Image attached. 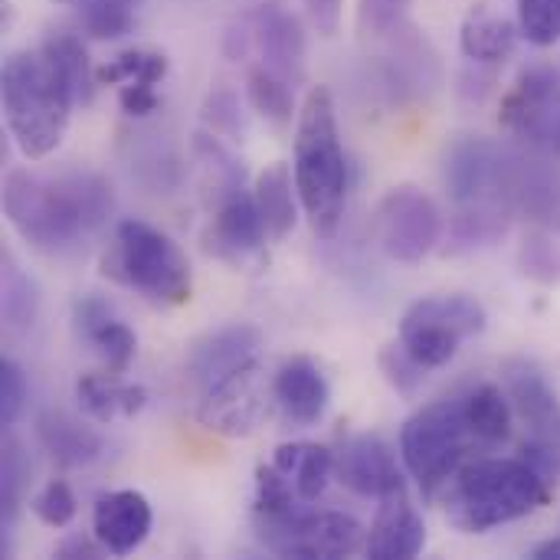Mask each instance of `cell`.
I'll use <instances>...</instances> for the list:
<instances>
[{
    "label": "cell",
    "instance_id": "obj_1",
    "mask_svg": "<svg viewBox=\"0 0 560 560\" xmlns=\"http://www.w3.org/2000/svg\"><path fill=\"white\" fill-rule=\"evenodd\" d=\"M512 400L495 384H476L466 394L433 400L404 423V466L427 499H440L459 469L512 440Z\"/></svg>",
    "mask_w": 560,
    "mask_h": 560
},
{
    "label": "cell",
    "instance_id": "obj_2",
    "mask_svg": "<svg viewBox=\"0 0 560 560\" xmlns=\"http://www.w3.org/2000/svg\"><path fill=\"white\" fill-rule=\"evenodd\" d=\"M112 207V187L89 171L39 177L13 167L3 180V213L10 226L43 256L75 249L108 220Z\"/></svg>",
    "mask_w": 560,
    "mask_h": 560
},
{
    "label": "cell",
    "instance_id": "obj_3",
    "mask_svg": "<svg viewBox=\"0 0 560 560\" xmlns=\"http://www.w3.org/2000/svg\"><path fill=\"white\" fill-rule=\"evenodd\" d=\"M3 118L23 158L39 161L52 154L69 128L75 92L59 59L43 43L39 49H16L0 72Z\"/></svg>",
    "mask_w": 560,
    "mask_h": 560
},
{
    "label": "cell",
    "instance_id": "obj_4",
    "mask_svg": "<svg viewBox=\"0 0 560 560\" xmlns=\"http://www.w3.org/2000/svg\"><path fill=\"white\" fill-rule=\"evenodd\" d=\"M295 187L312 230L331 240L348 207V158L328 85H312L295 125Z\"/></svg>",
    "mask_w": 560,
    "mask_h": 560
},
{
    "label": "cell",
    "instance_id": "obj_5",
    "mask_svg": "<svg viewBox=\"0 0 560 560\" xmlns=\"http://www.w3.org/2000/svg\"><path fill=\"white\" fill-rule=\"evenodd\" d=\"M443 495L446 522L463 535H482L509 522L528 518L551 502V479L528 459H476L459 469Z\"/></svg>",
    "mask_w": 560,
    "mask_h": 560
},
{
    "label": "cell",
    "instance_id": "obj_6",
    "mask_svg": "<svg viewBox=\"0 0 560 560\" xmlns=\"http://www.w3.org/2000/svg\"><path fill=\"white\" fill-rule=\"evenodd\" d=\"M509 144L489 138H463L446 154V190L456 203L453 240L463 249L492 246L505 236L512 203L505 197Z\"/></svg>",
    "mask_w": 560,
    "mask_h": 560
},
{
    "label": "cell",
    "instance_id": "obj_7",
    "mask_svg": "<svg viewBox=\"0 0 560 560\" xmlns=\"http://www.w3.org/2000/svg\"><path fill=\"white\" fill-rule=\"evenodd\" d=\"M102 276L158 305H184L194 289L190 262L180 246L141 220H121L115 226L112 249L102 259Z\"/></svg>",
    "mask_w": 560,
    "mask_h": 560
},
{
    "label": "cell",
    "instance_id": "obj_8",
    "mask_svg": "<svg viewBox=\"0 0 560 560\" xmlns=\"http://www.w3.org/2000/svg\"><path fill=\"white\" fill-rule=\"evenodd\" d=\"M489 325L486 305L472 295L417 299L400 318V345L430 371L446 368L466 338H479Z\"/></svg>",
    "mask_w": 560,
    "mask_h": 560
},
{
    "label": "cell",
    "instance_id": "obj_9",
    "mask_svg": "<svg viewBox=\"0 0 560 560\" xmlns=\"http://www.w3.org/2000/svg\"><path fill=\"white\" fill-rule=\"evenodd\" d=\"M505 394L515 417L525 427L522 459H528L545 479H560V400L548 377L532 361H509L502 368Z\"/></svg>",
    "mask_w": 560,
    "mask_h": 560
},
{
    "label": "cell",
    "instance_id": "obj_10",
    "mask_svg": "<svg viewBox=\"0 0 560 560\" xmlns=\"http://www.w3.org/2000/svg\"><path fill=\"white\" fill-rule=\"evenodd\" d=\"M256 538L279 558L335 560L364 551V528L341 512H285L256 515Z\"/></svg>",
    "mask_w": 560,
    "mask_h": 560
},
{
    "label": "cell",
    "instance_id": "obj_11",
    "mask_svg": "<svg viewBox=\"0 0 560 560\" xmlns=\"http://www.w3.org/2000/svg\"><path fill=\"white\" fill-rule=\"evenodd\" d=\"M499 125L515 144L560 158V72L551 66L522 69L502 95Z\"/></svg>",
    "mask_w": 560,
    "mask_h": 560
},
{
    "label": "cell",
    "instance_id": "obj_12",
    "mask_svg": "<svg viewBox=\"0 0 560 560\" xmlns=\"http://www.w3.org/2000/svg\"><path fill=\"white\" fill-rule=\"evenodd\" d=\"M371 230L384 256L417 266L436 249L443 236V213L430 194L417 187H394L381 197Z\"/></svg>",
    "mask_w": 560,
    "mask_h": 560
},
{
    "label": "cell",
    "instance_id": "obj_13",
    "mask_svg": "<svg viewBox=\"0 0 560 560\" xmlns=\"http://www.w3.org/2000/svg\"><path fill=\"white\" fill-rule=\"evenodd\" d=\"M505 197L525 220L560 233V158L509 144L505 154Z\"/></svg>",
    "mask_w": 560,
    "mask_h": 560
},
{
    "label": "cell",
    "instance_id": "obj_14",
    "mask_svg": "<svg viewBox=\"0 0 560 560\" xmlns=\"http://www.w3.org/2000/svg\"><path fill=\"white\" fill-rule=\"evenodd\" d=\"M266 240H269V230L262 223L256 197L246 194L240 180L226 184V194L220 197L203 233L207 253H213L217 259L230 266H246L262 253Z\"/></svg>",
    "mask_w": 560,
    "mask_h": 560
},
{
    "label": "cell",
    "instance_id": "obj_15",
    "mask_svg": "<svg viewBox=\"0 0 560 560\" xmlns=\"http://www.w3.org/2000/svg\"><path fill=\"white\" fill-rule=\"evenodd\" d=\"M266 413V394H262V368L259 361L246 364L233 377L220 381L217 387L203 390L197 420L223 436H246L256 430V423Z\"/></svg>",
    "mask_w": 560,
    "mask_h": 560
},
{
    "label": "cell",
    "instance_id": "obj_16",
    "mask_svg": "<svg viewBox=\"0 0 560 560\" xmlns=\"http://www.w3.org/2000/svg\"><path fill=\"white\" fill-rule=\"evenodd\" d=\"M335 476L341 486H348L354 495H364V499H387L407 489L390 446L371 433L351 436L341 446V453L335 456Z\"/></svg>",
    "mask_w": 560,
    "mask_h": 560
},
{
    "label": "cell",
    "instance_id": "obj_17",
    "mask_svg": "<svg viewBox=\"0 0 560 560\" xmlns=\"http://www.w3.org/2000/svg\"><path fill=\"white\" fill-rule=\"evenodd\" d=\"M259 361V331L253 325H226L200 338L187 354V377L203 390Z\"/></svg>",
    "mask_w": 560,
    "mask_h": 560
},
{
    "label": "cell",
    "instance_id": "obj_18",
    "mask_svg": "<svg viewBox=\"0 0 560 560\" xmlns=\"http://www.w3.org/2000/svg\"><path fill=\"white\" fill-rule=\"evenodd\" d=\"M72 325H75L79 341H85L102 358V364H105L108 374H125L128 371V364L138 354V338L112 312L108 302H102L95 295L79 299L75 308H72Z\"/></svg>",
    "mask_w": 560,
    "mask_h": 560
},
{
    "label": "cell",
    "instance_id": "obj_19",
    "mask_svg": "<svg viewBox=\"0 0 560 560\" xmlns=\"http://www.w3.org/2000/svg\"><path fill=\"white\" fill-rule=\"evenodd\" d=\"M272 400L292 427L308 430L325 417L331 387L312 358H289L272 377Z\"/></svg>",
    "mask_w": 560,
    "mask_h": 560
},
{
    "label": "cell",
    "instance_id": "obj_20",
    "mask_svg": "<svg viewBox=\"0 0 560 560\" xmlns=\"http://www.w3.org/2000/svg\"><path fill=\"white\" fill-rule=\"evenodd\" d=\"M151 525H154L151 505L135 489H121V492L102 495L95 502V512H92V535L105 545L108 555H131V551H138L148 541Z\"/></svg>",
    "mask_w": 560,
    "mask_h": 560
},
{
    "label": "cell",
    "instance_id": "obj_21",
    "mask_svg": "<svg viewBox=\"0 0 560 560\" xmlns=\"http://www.w3.org/2000/svg\"><path fill=\"white\" fill-rule=\"evenodd\" d=\"M253 36L262 56V66L292 85L305 75V30L299 16L282 10L279 3H262L253 13Z\"/></svg>",
    "mask_w": 560,
    "mask_h": 560
},
{
    "label": "cell",
    "instance_id": "obj_22",
    "mask_svg": "<svg viewBox=\"0 0 560 560\" xmlns=\"http://www.w3.org/2000/svg\"><path fill=\"white\" fill-rule=\"evenodd\" d=\"M427 548L423 515L410 505L407 489L381 499V512L364 541V555L374 560H410Z\"/></svg>",
    "mask_w": 560,
    "mask_h": 560
},
{
    "label": "cell",
    "instance_id": "obj_23",
    "mask_svg": "<svg viewBox=\"0 0 560 560\" xmlns=\"http://www.w3.org/2000/svg\"><path fill=\"white\" fill-rule=\"evenodd\" d=\"M79 407L98 423L135 420L148 407V390L141 384H125L118 374H82L75 381Z\"/></svg>",
    "mask_w": 560,
    "mask_h": 560
},
{
    "label": "cell",
    "instance_id": "obj_24",
    "mask_svg": "<svg viewBox=\"0 0 560 560\" xmlns=\"http://www.w3.org/2000/svg\"><path fill=\"white\" fill-rule=\"evenodd\" d=\"M36 440L66 469L92 466L102 456V450H105L102 436L92 427L79 423L75 417H69L62 410H46L36 420Z\"/></svg>",
    "mask_w": 560,
    "mask_h": 560
},
{
    "label": "cell",
    "instance_id": "obj_25",
    "mask_svg": "<svg viewBox=\"0 0 560 560\" xmlns=\"http://www.w3.org/2000/svg\"><path fill=\"white\" fill-rule=\"evenodd\" d=\"M518 23H512L509 16L489 10V3H479L459 30V49L469 62L476 66H499L505 62L515 46H518Z\"/></svg>",
    "mask_w": 560,
    "mask_h": 560
},
{
    "label": "cell",
    "instance_id": "obj_26",
    "mask_svg": "<svg viewBox=\"0 0 560 560\" xmlns=\"http://www.w3.org/2000/svg\"><path fill=\"white\" fill-rule=\"evenodd\" d=\"M272 466L289 476L305 505L318 502L335 479V453L318 443H285L276 450Z\"/></svg>",
    "mask_w": 560,
    "mask_h": 560
},
{
    "label": "cell",
    "instance_id": "obj_27",
    "mask_svg": "<svg viewBox=\"0 0 560 560\" xmlns=\"http://www.w3.org/2000/svg\"><path fill=\"white\" fill-rule=\"evenodd\" d=\"M292 174L295 171H289L285 161H272L256 177L253 197H256V207H259L262 223L269 230V240H285L295 230V220H299L295 194H299V187H295Z\"/></svg>",
    "mask_w": 560,
    "mask_h": 560
},
{
    "label": "cell",
    "instance_id": "obj_28",
    "mask_svg": "<svg viewBox=\"0 0 560 560\" xmlns=\"http://www.w3.org/2000/svg\"><path fill=\"white\" fill-rule=\"evenodd\" d=\"M171 72V62L158 49H125L105 66L95 69L98 85H118V89H158Z\"/></svg>",
    "mask_w": 560,
    "mask_h": 560
},
{
    "label": "cell",
    "instance_id": "obj_29",
    "mask_svg": "<svg viewBox=\"0 0 560 560\" xmlns=\"http://www.w3.org/2000/svg\"><path fill=\"white\" fill-rule=\"evenodd\" d=\"M79 23L92 39H121L138 26V0H82Z\"/></svg>",
    "mask_w": 560,
    "mask_h": 560
},
{
    "label": "cell",
    "instance_id": "obj_30",
    "mask_svg": "<svg viewBox=\"0 0 560 560\" xmlns=\"http://www.w3.org/2000/svg\"><path fill=\"white\" fill-rule=\"evenodd\" d=\"M246 95H249V105L266 115L269 121L276 125H285L295 112V95H292V82L276 75L272 69L266 66H256L246 79Z\"/></svg>",
    "mask_w": 560,
    "mask_h": 560
},
{
    "label": "cell",
    "instance_id": "obj_31",
    "mask_svg": "<svg viewBox=\"0 0 560 560\" xmlns=\"http://www.w3.org/2000/svg\"><path fill=\"white\" fill-rule=\"evenodd\" d=\"M43 43H46L49 52L59 59V66H62V72H66V79H69V85H72V92H75V102H79V105H89L92 95H95L98 79H95V72H92V62H89V52H85L82 39L72 36V33H56V36H49V39H43Z\"/></svg>",
    "mask_w": 560,
    "mask_h": 560
},
{
    "label": "cell",
    "instance_id": "obj_32",
    "mask_svg": "<svg viewBox=\"0 0 560 560\" xmlns=\"http://www.w3.org/2000/svg\"><path fill=\"white\" fill-rule=\"evenodd\" d=\"M39 295L33 279L7 256L3 259V322L16 331H26L36 322Z\"/></svg>",
    "mask_w": 560,
    "mask_h": 560
},
{
    "label": "cell",
    "instance_id": "obj_33",
    "mask_svg": "<svg viewBox=\"0 0 560 560\" xmlns=\"http://www.w3.org/2000/svg\"><path fill=\"white\" fill-rule=\"evenodd\" d=\"M518 33L538 49L560 43V0H518Z\"/></svg>",
    "mask_w": 560,
    "mask_h": 560
},
{
    "label": "cell",
    "instance_id": "obj_34",
    "mask_svg": "<svg viewBox=\"0 0 560 560\" xmlns=\"http://www.w3.org/2000/svg\"><path fill=\"white\" fill-rule=\"evenodd\" d=\"M26 456H23V446L7 436L3 440V472H0V505H3V525L10 528L13 518H16V509H20V499H23V489H26Z\"/></svg>",
    "mask_w": 560,
    "mask_h": 560
},
{
    "label": "cell",
    "instance_id": "obj_35",
    "mask_svg": "<svg viewBox=\"0 0 560 560\" xmlns=\"http://www.w3.org/2000/svg\"><path fill=\"white\" fill-rule=\"evenodd\" d=\"M381 371H384L387 384L397 394H404V397H413L420 390V384L427 381V374H430V368H423L400 341L397 345H387L381 351Z\"/></svg>",
    "mask_w": 560,
    "mask_h": 560
},
{
    "label": "cell",
    "instance_id": "obj_36",
    "mask_svg": "<svg viewBox=\"0 0 560 560\" xmlns=\"http://www.w3.org/2000/svg\"><path fill=\"white\" fill-rule=\"evenodd\" d=\"M30 509H33V515H36L46 528H66V525L75 518V495H72L69 482L52 479V482H46V486L33 495Z\"/></svg>",
    "mask_w": 560,
    "mask_h": 560
},
{
    "label": "cell",
    "instance_id": "obj_37",
    "mask_svg": "<svg viewBox=\"0 0 560 560\" xmlns=\"http://www.w3.org/2000/svg\"><path fill=\"white\" fill-rule=\"evenodd\" d=\"M26 397H30V390H26V374H23V368H20L16 361L3 358V364H0V423H3L7 430L23 417Z\"/></svg>",
    "mask_w": 560,
    "mask_h": 560
},
{
    "label": "cell",
    "instance_id": "obj_38",
    "mask_svg": "<svg viewBox=\"0 0 560 560\" xmlns=\"http://www.w3.org/2000/svg\"><path fill=\"white\" fill-rule=\"evenodd\" d=\"M413 0H361L358 7V23H361V33L368 36H384V33H394L407 13Z\"/></svg>",
    "mask_w": 560,
    "mask_h": 560
},
{
    "label": "cell",
    "instance_id": "obj_39",
    "mask_svg": "<svg viewBox=\"0 0 560 560\" xmlns=\"http://www.w3.org/2000/svg\"><path fill=\"white\" fill-rule=\"evenodd\" d=\"M308 23L322 33V36H335L341 26V13H345V0H302Z\"/></svg>",
    "mask_w": 560,
    "mask_h": 560
},
{
    "label": "cell",
    "instance_id": "obj_40",
    "mask_svg": "<svg viewBox=\"0 0 560 560\" xmlns=\"http://www.w3.org/2000/svg\"><path fill=\"white\" fill-rule=\"evenodd\" d=\"M102 551H105V545L98 538L92 541V538H79L75 535V538H69V541H62L56 548V558H98Z\"/></svg>",
    "mask_w": 560,
    "mask_h": 560
},
{
    "label": "cell",
    "instance_id": "obj_41",
    "mask_svg": "<svg viewBox=\"0 0 560 560\" xmlns=\"http://www.w3.org/2000/svg\"><path fill=\"white\" fill-rule=\"evenodd\" d=\"M532 558L535 560H560V538H548L541 545L532 548Z\"/></svg>",
    "mask_w": 560,
    "mask_h": 560
},
{
    "label": "cell",
    "instance_id": "obj_42",
    "mask_svg": "<svg viewBox=\"0 0 560 560\" xmlns=\"http://www.w3.org/2000/svg\"><path fill=\"white\" fill-rule=\"evenodd\" d=\"M52 3H82V0H52Z\"/></svg>",
    "mask_w": 560,
    "mask_h": 560
}]
</instances>
